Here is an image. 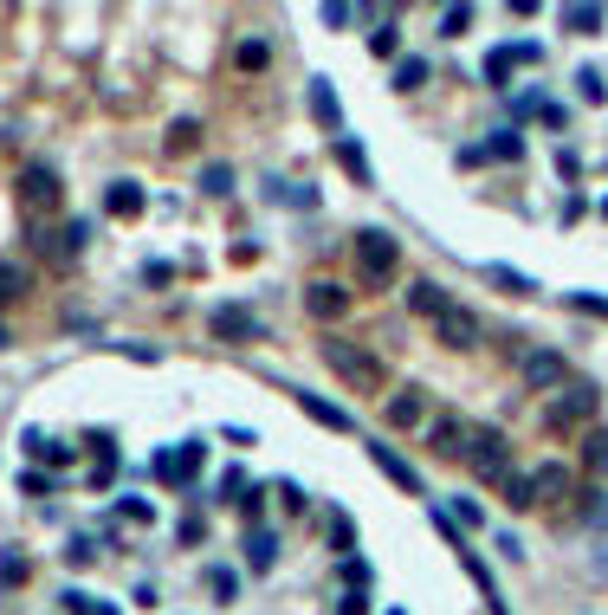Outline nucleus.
<instances>
[{
  "instance_id": "nucleus-44",
  "label": "nucleus",
  "mask_w": 608,
  "mask_h": 615,
  "mask_svg": "<svg viewBox=\"0 0 608 615\" xmlns=\"http://www.w3.org/2000/svg\"><path fill=\"white\" fill-rule=\"evenodd\" d=\"M272 492H279V505H285V512H304V505H311V499H304V486H298V480H279Z\"/></svg>"
},
{
  "instance_id": "nucleus-35",
  "label": "nucleus",
  "mask_w": 608,
  "mask_h": 615,
  "mask_svg": "<svg viewBox=\"0 0 608 615\" xmlns=\"http://www.w3.org/2000/svg\"><path fill=\"white\" fill-rule=\"evenodd\" d=\"M240 518H246V531H259V518H266V492H259V486L240 492Z\"/></svg>"
},
{
  "instance_id": "nucleus-49",
  "label": "nucleus",
  "mask_w": 608,
  "mask_h": 615,
  "mask_svg": "<svg viewBox=\"0 0 608 615\" xmlns=\"http://www.w3.org/2000/svg\"><path fill=\"white\" fill-rule=\"evenodd\" d=\"M453 512H460V525H466V531H473V525H486V512H479L473 499H453Z\"/></svg>"
},
{
  "instance_id": "nucleus-26",
  "label": "nucleus",
  "mask_w": 608,
  "mask_h": 615,
  "mask_svg": "<svg viewBox=\"0 0 608 615\" xmlns=\"http://www.w3.org/2000/svg\"><path fill=\"white\" fill-rule=\"evenodd\" d=\"M499 492L511 499V512H531V505H537V492H531V473H505V480H499Z\"/></svg>"
},
{
  "instance_id": "nucleus-20",
  "label": "nucleus",
  "mask_w": 608,
  "mask_h": 615,
  "mask_svg": "<svg viewBox=\"0 0 608 615\" xmlns=\"http://www.w3.org/2000/svg\"><path fill=\"white\" fill-rule=\"evenodd\" d=\"M531 492H537V505H544V499H563V492H570V467H557V460H550V467H537V473H531Z\"/></svg>"
},
{
  "instance_id": "nucleus-23",
  "label": "nucleus",
  "mask_w": 608,
  "mask_h": 615,
  "mask_svg": "<svg viewBox=\"0 0 608 615\" xmlns=\"http://www.w3.org/2000/svg\"><path fill=\"white\" fill-rule=\"evenodd\" d=\"M421 421V389H395L389 395V428H414Z\"/></svg>"
},
{
  "instance_id": "nucleus-32",
  "label": "nucleus",
  "mask_w": 608,
  "mask_h": 615,
  "mask_svg": "<svg viewBox=\"0 0 608 615\" xmlns=\"http://www.w3.org/2000/svg\"><path fill=\"white\" fill-rule=\"evenodd\" d=\"M117 518H123V525H156V505H149V499H130V492H123V499H117Z\"/></svg>"
},
{
  "instance_id": "nucleus-43",
  "label": "nucleus",
  "mask_w": 608,
  "mask_h": 615,
  "mask_svg": "<svg viewBox=\"0 0 608 615\" xmlns=\"http://www.w3.org/2000/svg\"><path fill=\"white\" fill-rule=\"evenodd\" d=\"M91 557H98V538H72V544H65V564H78V570H85Z\"/></svg>"
},
{
  "instance_id": "nucleus-50",
  "label": "nucleus",
  "mask_w": 608,
  "mask_h": 615,
  "mask_svg": "<svg viewBox=\"0 0 608 615\" xmlns=\"http://www.w3.org/2000/svg\"><path fill=\"white\" fill-rule=\"evenodd\" d=\"M356 20V7H343V0H330V7H324V26H350Z\"/></svg>"
},
{
  "instance_id": "nucleus-15",
  "label": "nucleus",
  "mask_w": 608,
  "mask_h": 615,
  "mask_svg": "<svg viewBox=\"0 0 608 615\" xmlns=\"http://www.w3.org/2000/svg\"><path fill=\"white\" fill-rule=\"evenodd\" d=\"M337 162L356 175V188H376V169H369V149L356 143V136H337Z\"/></svg>"
},
{
  "instance_id": "nucleus-38",
  "label": "nucleus",
  "mask_w": 608,
  "mask_h": 615,
  "mask_svg": "<svg viewBox=\"0 0 608 615\" xmlns=\"http://www.w3.org/2000/svg\"><path fill=\"white\" fill-rule=\"evenodd\" d=\"M195 136H201L195 117H175V123H169V149H195Z\"/></svg>"
},
{
  "instance_id": "nucleus-22",
  "label": "nucleus",
  "mask_w": 608,
  "mask_h": 615,
  "mask_svg": "<svg viewBox=\"0 0 608 615\" xmlns=\"http://www.w3.org/2000/svg\"><path fill=\"white\" fill-rule=\"evenodd\" d=\"M233 65H240V72H266L272 65V39H240V46H233Z\"/></svg>"
},
{
  "instance_id": "nucleus-54",
  "label": "nucleus",
  "mask_w": 608,
  "mask_h": 615,
  "mask_svg": "<svg viewBox=\"0 0 608 615\" xmlns=\"http://www.w3.org/2000/svg\"><path fill=\"white\" fill-rule=\"evenodd\" d=\"M91 615H117V609H110V603H98V609H91Z\"/></svg>"
},
{
  "instance_id": "nucleus-11",
  "label": "nucleus",
  "mask_w": 608,
  "mask_h": 615,
  "mask_svg": "<svg viewBox=\"0 0 608 615\" xmlns=\"http://www.w3.org/2000/svg\"><path fill=\"white\" fill-rule=\"evenodd\" d=\"M369 460H376V467H382V473H389V480H395V486H402V492H427V486H421V473H414V467H408V460H402V454H395V447H389V441H369Z\"/></svg>"
},
{
  "instance_id": "nucleus-51",
  "label": "nucleus",
  "mask_w": 608,
  "mask_h": 615,
  "mask_svg": "<svg viewBox=\"0 0 608 615\" xmlns=\"http://www.w3.org/2000/svg\"><path fill=\"white\" fill-rule=\"evenodd\" d=\"M337 615H369V590H350V596H343V609Z\"/></svg>"
},
{
  "instance_id": "nucleus-1",
  "label": "nucleus",
  "mask_w": 608,
  "mask_h": 615,
  "mask_svg": "<svg viewBox=\"0 0 608 615\" xmlns=\"http://www.w3.org/2000/svg\"><path fill=\"white\" fill-rule=\"evenodd\" d=\"M350 253H356V285L363 292H389L395 272H402V246H395V234H382V227H363L350 240Z\"/></svg>"
},
{
  "instance_id": "nucleus-53",
  "label": "nucleus",
  "mask_w": 608,
  "mask_h": 615,
  "mask_svg": "<svg viewBox=\"0 0 608 615\" xmlns=\"http://www.w3.org/2000/svg\"><path fill=\"white\" fill-rule=\"evenodd\" d=\"M7 344H13V331H7V324H0V350H7Z\"/></svg>"
},
{
  "instance_id": "nucleus-40",
  "label": "nucleus",
  "mask_w": 608,
  "mask_h": 615,
  "mask_svg": "<svg viewBox=\"0 0 608 615\" xmlns=\"http://www.w3.org/2000/svg\"><path fill=\"white\" fill-rule=\"evenodd\" d=\"M583 447H589V454H583V460H589V473H608V434L596 428V434H589Z\"/></svg>"
},
{
  "instance_id": "nucleus-24",
  "label": "nucleus",
  "mask_w": 608,
  "mask_h": 615,
  "mask_svg": "<svg viewBox=\"0 0 608 615\" xmlns=\"http://www.w3.org/2000/svg\"><path fill=\"white\" fill-rule=\"evenodd\" d=\"M557 20H563V33H602L608 13H602V7H563Z\"/></svg>"
},
{
  "instance_id": "nucleus-2",
  "label": "nucleus",
  "mask_w": 608,
  "mask_h": 615,
  "mask_svg": "<svg viewBox=\"0 0 608 615\" xmlns=\"http://www.w3.org/2000/svg\"><path fill=\"white\" fill-rule=\"evenodd\" d=\"M207 331H214V344H259V337H266V318H259L253 305H214L207 311Z\"/></svg>"
},
{
  "instance_id": "nucleus-9",
  "label": "nucleus",
  "mask_w": 608,
  "mask_h": 615,
  "mask_svg": "<svg viewBox=\"0 0 608 615\" xmlns=\"http://www.w3.org/2000/svg\"><path fill=\"white\" fill-rule=\"evenodd\" d=\"M434 331H440V344H447V350H473L479 344V318H473V311H460V305L440 311Z\"/></svg>"
},
{
  "instance_id": "nucleus-37",
  "label": "nucleus",
  "mask_w": 608,
  "mask_h": 615,
  "mask_svg": "<svg viewBox=\"0 0 608 615\" xmlns=\"http://www.w3.org/2000/svg\"><path fill=\"white\" fill-rule=\"evenodd\" d=\"M207 590H214L220 603H233V596H240V577H233V570H220V564H214V570H207Z\"/></svg>"
},
{
  "instance_id": "nucleus-16",
  "label": "nucleus",
  "mask_w": 608,
  "mask_h": 615,
  "mask_svg": "<svg viewBox=\"0 0 608 615\" xmlns=\"http://www.w3.org/2000/svg\"><path fill=\"white\" fill-rule=\"evenodd\" d=\"M246 564H253L259 577H266V570L279 564V531H266V525H259V531H246Z\"/></svg>"
},
{
  "instance_id": "nucleus-27",
  "label": "nucleus",
  "mask_w": 608,
  "mask_h": 615,
  "mask_svg": "<svg viewBox=\"0 0 608 615\" xmlns=\"http://www.w3.org/2000/svg\"><path fill=\"white\" fill-rule=\"evenodd\" d=\"M486 156H499V162H518L524 156V136L518 130H492V143H479Z\"/></svg>"
},
{
  "instance_id": "nucleus-42",
  "label": "nucleus",
  "mask_w": 608,
  "mask_h": 615,
  "mask_svg": "<svg viewBox=\"0 0 608 615\" xmlns=\"http://www.w3.org/2000/svg\"><path fill=\"white\" fill-rule=\"evenodd\" d=\"M13 583H26V564L20 551H0V590H13Z\"/></svg>"
},
{
  "instance_id": "nucleus-5",
  "label": "nucleus",
  "mask_w": 608,
  "mask_h": 615,
  "mask_svg": "<svg viewBox=\"0 0 608 615\" xmlns=\"http://www.w3.org/2000/svg\"><path fill=\"white\" fill-rule=\"evenodd\" d=\"M350 305H356V292H350V285H337V279L304 285V311H311V318H324V324H337Z\"/></svg>"
},
{
  "instance_id": "nucleus-33",
  "label": "nucleus",
  "mask_w": 608,
  "mask_h": 615,
  "mask_svg": "<svg viewBox=\"0 0 608 615\" xmlns=\"http://www.w3.org/2000/svg\"><path fill=\"white\" fill-rule=\"evenodd\" d=\"M201 195H233V169H227V162H207V169H201Z\"/></svg>"
},
{
  "instance_id": "nucleus-14",
  "label": "nucleus",
  "mask_w": 608,
  "mask_h": 615,
  "mask_svg": "<svg viewBox=\"0 0 608 615\" xmlns=\"http://www.w3.org/2000/svg\"><path fill=\"white\" fill-rule=\"evenodd\" d=\"M20 447H26L33 460H46V467H72V447L52 441V434H39V428H26V434H20Z\"/></svg>"
},
{
  "instance_id": "nucleus-48",
  "label": "nucleus",
  "mask_w": 608,
  "mask_h": 615,
  "mask_svg": "<svg viewBox=\"0 0 608 615\" xmlns=\"http://www.w3.org/2000/svg\"><path fill=\"white\" fill-rule=\"evenodd\" d=\"M570 305H576V311H596V318H608V298H596V292H570Z\"/></svg>"
},
{
  "instance_id": "nucleus-28",
  "label": "nucleus",
  "mask_w": 608,
  "mask_h": 615,
  "mask_svg": "<svg viewBox=\"0 0 608 615\" xmlns=\"http://www.w3.org/2000/svg\"><path fill=\"white\" fill-rule=\"evenodd\" d=\"M330 551H337V557H350V551H356V525H350V512H330Z\"/></svg>"
},
{
  "instance_id": "nucleus-25",
  "label": "nucleus",
  "mask_w": 608,
  "mask_h": 615,
  "mask_svg": "<svg viewBox=\"0 0 608 615\" xmlns=\"http://www.w3.org/2000/svg\"><path fill=\"white\" fill-rule=\"evenodd\" d=\"M466 421H434V454H466Z\"/></svg>"
},
{
  "instance_id": "nucleus-3",
  "label": "nucleus",
  "mask_w": 608,
  "mask_h": 615,
  "mask_svg": "<svg viewBox=\"0 0 608 615\" xmlns=\"http://www.w3.org/2000/svg\"><path fill=\"white\" fill-rule=\"evenodd\" d=\"M201 460H207L201 441H175V447H162V454L149 460V473H156L162 486H188V480L201 473Z\"/></svg>"
},
{
  "instance_id": "nucleus-13",
  "label": "nucleus",
  "mask_w": 608,
  "mask_h": 615,
  "mask_svg": "<svg viewBox=\"0 0 608 615\" xmlns=\"http://www.w3.org/2000/svg\"><path fill=\"white\" fill-rule=\"evenodd\" d=\"M298 408H304V415H311V421H324L330 434H350V428H356V421L343 415L337 402H324V395H311V389H298Z\"/></svg>"
},
{
  "instance_id": "nucleus-41",
  "label": "nucleus",
  "mask_w": 608,
  "mask_h": 615,
  "mask_svg": "<svg viewBox=\"0 0 608 615\" xmlns=\"http://www.w3.org/2000/svg\"><path fill=\"white\" fill-rule=\"evenodd\" d=\"M466 26H473V7H447V13H440V33H447V39H460Z\"/></svg>"
},
{
  "instance_id": "nucleus-18",
  "label": "nucleus",
  "mask_w": 608,
  "mask_h": 615,
  "mask_svg": "<svg viewBox=\"0 0 608 615\" xmlns=\"http://www.w3.org/2000/svg\"><path fill=\"white\" fill-rule=\"evenodd\" d=\"M104 208L117 214V221H136V214H143V188H136V182H110Z\"/></svg>"
},
{
  "instance_id": "nucleus-4",
  "label": "nucleus",
  "mask_w": 608,
  "mask_h": 615,
  "mask_svg": "<svg viewBox=\"0 0 608 615\" xmlns=\"http://www.w3.org/2000/svg\"><path fill=\"white\" fill-rule=\"evenodd\" d=\"M466 460H473L479 480H505V473H511V460H505V434H499V428H473V434H466Z\"/></svg>"
},
{
  "instance_id": "nucleus-12",
  "label": "nucleus",
  "mask_w": 608,
  "mask_h": 615,
  "mask_svg": "<svg viewBox=\"0 0 608 615\" xmlns=\"http://www.w3.org/2000/svg\"><path fill=\"white\" fill-rule=\"evenodd\" d=\"M453 551H460V564L473 570V583H479V596H486V609H492V615H511V609H505V596H499V583H492V570L479 564V551H466V538L453 544Z\"/></svg>"
},
{
  "instance_id": "nucleus-55",
  "label": "nucleus",
  "mask_w": 608,
  "mask_h": 615,
  "mask_svg": "<svg viewBox=\"0 0 608 615\" xmlns=\"http://www.w3.org/2000/svg\"><path fill=\"white\" fill-rule=\"evenodd\" d=\"M602 214H608V195H602Z\"/></svg>"
},
{
  "instance_id": "nucleus-39",
  "label": "nucleus",
  "mask_w": 608,
  "mask_h": 615,
  "mask_svg": "<svg viewBox=\"0 0 608 615\" xmlns=\"http://www.w3.org/2000/svg\"><path fill=\"white\" fill-rule=\"evenodd\" d=\"M395 46H402V39H395V26L382 20L376 33H369V52H376V59H395Z\"/></svg>"
},
{
  "instance_id": "nucleus-10",
  "label": "nucleus",
  "mask_w": 608,
  "mask_h": 615,
  "mask_svg": "<svg viewBox=\"0 0 608 615\" xmlns=\"http://www.w3.org/2000/svg\"><path fill=\"white\" fill-rule=\"evenodd\" d=\"M304 98H311V117H317V130L343 136V104H337V91H330V78H311V85H304Z\"/></svg>"
},
{
  "instance_id": "nucleus-19",
  "label": "nucleus",
  "mask_w": 608,
  "mask_h": 615,
  "mask_svg": "<svg viewBox=\"0 0 608 615\" xmlns=\"http://www.w3.org/2000/svg\"><path fill=\"white\" fill-rule=\"evenodd\" d=\"M447 305H453V298L440 292L434 279H414V285H408V311H427V318H440V311H447Z\"/></svg>"
},
{
  "instance_id": "nucleus-8",
  "label": "nucleus",
  "mask_w": 608,
  "mask_h": 615,
  "mask_svg": "<svg viewBox=\"0 0 608 615\" xmlns=\"http://www.w3.org/2000/svg\"><path fill=\"white\" fill-rule=\"evenodd\" d=\"M596 402H602V395L589 389V382H576V389H557V402H550V421H557V428H576V421L596 415Z\"/></svg>"
},
{
  "instance_id": "nucleus-36",
  "label": "nucleus",
  "mask_w": 608,
  "mask_h": 615,
  "mask_svg": "<svg viewBox=\"0 0 608 615\" xmlns=\"http://www.w3.org/2000/svg\"><path fill=\"white\" fill-rule=\"evenodd\" d=\"M511 65H518V59H511V46L486 52V85H505V78H511Z\"/></svg>"
},
{
  "instance_id": "nucleus-45",
  "label": "nucleus",
  "mask_w": 608,
  "mask_h": 615,
  "mask_svg": "<svg viewBox=\"0 0 608 615\" xmlns=\"http://www.w3.org/2000/svg\"><path fill=\"white\" fill-rule=\"evenodd\" d=\"M220 492H227V499L240 505V492H246V473H240V467H227V473H220Z\"/></svg>"
},
{
  "instance_id": "nucleus-31",
  "label": "nucleus",
  "mask_w": 608,
  "mask_h": 615,
  "mask_svg": "<svg viewBox=\"0 0 608 615\" xmlns=\"http://www.w3.org/2000/svg\"><path fill=\"white\" fill-rule=\"evenodd\" d=\"M576 91H583V104H608V78L596 72V65H583V72H576Z\"/></svg>"
},
{
  "instance_id": "nucleus-17",
  "label": "nucleus",
  "mask_w": 608,
  "mask_h": 615,
  "mask_svg": "<svg viewBox=\"0 0 608 615\" xmlns=\"http://www.w3.org/2000/svg\"><path fill=\"white\" fill-rule=\"evenodd\" d=\"M20 195L33 201V208H39V201L52 208V201H59V175H52V169H39V162H33V169L20 175Z\"/></svg>"
},
{
  "instance_id": "nucleus-6",
  "label": "nucleus",
  "mask_w": 608,
  "mask_h": 615,
  "mask_svg": "<svg viewBox=\"0 0 608 615\" xmlns=\"http://www.w3.org/2000/svg\"><path fill=\"white\" fill-rule=\"evenodd\" d=\"M324 357L337 376H350L356 389H382V363L376 357H363V350H343V344H324Z\"/></svg>"
},
{
  "instance_id": "nucleus-21",
  "label": "nucleus",
  "mask_w": 608,
  "mask_h": 615,
  "mask_svg": "<svg viewBox=\"0 0 608 615\" xmlns=\"http://www.w3.org/2000/svg\"><path fill=\"white\" fill-rule=\"evenodd\" d=\"M33 292V272L20 266V259H0V305H13V298Z\"/></svg>"
},
{
  "instance_id": "nucleus-30",
  "label": "nucleus",
  "mask_w": 608,
  "mask_h": 615,
  "mask_svg": "<svg viewBox=\"0 0 608 615\" xmlns=\"http://www.w3.org/2000/svg\"><path fill=\"white\" fill-rule=\"evenodd\" d=\"M486 279H492V285H505V292H518V298H524V292H537L531 272H511V266H486Z\"/></svg>"
},
{
  "instance_id": "nucleus-46",
  "label": "nucleus",
  "mask_w": 608,
  "mask_h": 615,
  "mask_svg": "<svg viewBox=\"0 0 608 615\" xmlns=\"http://www.w3.org/2000/svg\"><path fill=\"white\" fill-rule=\"evenodd\" d=\"M59 603H65V609H72V615H91V609H98V596H85V590H65V596H59Z\"/></svg>"
},
{
  "instance_id": "nucleus-29",
  "label": "nucleus",
  "mask_w": 608,
  "mask_h": 615,
  "mask_svg": "<svg viewBox=\"0 0 608 615\" xmlns=\"http://www.w3.org/2000/svg\"><path fill=\"white\" fill-rule=\"evenodd\" d=\"M272 201H285V208H317V188L311 182H272Z\"/></svg>"
},
{
  "instance_id": "nucleus-56",
  "label": "nucleus",
  "mask_w": 608,
  "mask_h": 615,
  "mask_svg": "<svg viewBox=\"0 0 608 615\" xmlns=\"http://www.w3.org/2000/svg\"><path fill=\"white\" fill-rule=\"evenodd\" d=\"M389 615H402V609H389Z\"/></svg>"
},
{
  "instance_id": "nucleus-47",
  "label": "nucleus",
  "mask_w": 608,
  "mask_h": 615,
  "mask_svg": "<svg viewBox=\"0 0 608 615\" xmlns=\"http://www.w3.org/2000/svg\"><path fill=\"white\" fill-rule=\"evenodd\" d=\"M20 492H26V499H39V492H46V499H52V473H26Z\"/></svg>"
},
{
  "instance_id": "nucleus-7",
  "label": "nucleus",
  "mask_w": 608,
  "mask_h": 615,
  "mask_svg": "<svg viewBox=\"0 0 608 615\" xmlns=\"http://www.w3.org/2000/svg\"><path fill=\"white\" fill-rule=\"evenodd\" d=\"M518 376H524V389H563V350H524Z\"/></svg>"
},
{
  "instance_id": "nucleus-34",
  "label": "nucleus",
  "mask_w": 608,
  "mask_h": 615,
  "mask_svg": "<svg viewBox=\"0 0 608 615\" xmlns=\"http://www.w3.org/2000/svg\"><path fill=\"white\" fill-rule=\"evenodd\" d=\"M427 85V59H395V91Z\"/></svg>"
},
{
  "instance_id": "nucleus-52",
  "label": "nucleus",
  "mask_w": 608,
  "mask_h": 615,
  "mask_svg": "<svg viewBox=\"0 0 608 615\" xmlns=\"http://www.w3.org/2000/svg\"><path fill=\"white\" fill-rule=\"evenodd\" d=\"M85 240H91V221H72V227H65V246H72V253H78Z\"/></svg>"
}]
</instances>
